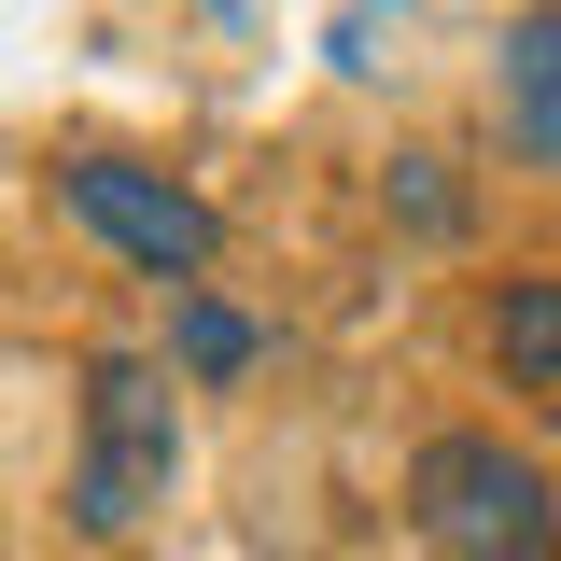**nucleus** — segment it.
Here are the masks:
<instances>
[{"label":"nucleus","mask_w":561,"mask_h":561,"mask_svg":"<svg viewBox=\"0 0 561 561\" xmlns=\"http://www.w3.org/2000/svg\"><path fill=\"white\" fill-rule=\"evenodd\" d=\"M183 478V379L154 351H113L84 379V435H70V519L84 534H140Z\"/></svg>","instance_id":"f257e3e1"},{"label":"nucleus","mask_w":561,"mask_h":561,"mask_svg":"<svg viewBox=\"0 0 561 561\" xmlns=\"http://www.w3.org/2000/svg\"><path fill=\"white\" fill-rule=\"evenodd\" d=\"M421 534L449 561H548L561 519H548V478L519 463V449H491V435H435L421 449Z\"/></svg>","instance_id":"f03ea898"},{"label":"nucleus","mask_w":561,"mask_h":561,"mask_svg":"<svg viewBox=\"0 0 561 561\" xmlns=\"http://www.w3.org/2000/svg\"><path fill=\"white\" fill-rule=\"evenodd\" d=\"M57 197L84 210V225L127 253V267H154V280H197V267H210V239H225V225H210V197L154 183V169H127V154H84Z\"/></svg>","instance_id":"7ed1b4c3"},{"label":"nucleus","mask_w":561,"mask_h":561,"mask_svg":"<svg viewBox=\"0 0 561 561\" xmlns=\"http://www.w3.org/2000/svg\"><path fill=\"white\" fill-rule=\"evenodd\" d=\"M505 140L561 169V0H534L519 28H505Z\"/></svg>","instance_id":"20e7f679"},{"label":"nucleus","mask_w":561,"mask_h":561,"mask_svg":"<svg viewBox=\"0 0 561 561\" xmlns=\"http://www.w3.org/2000/svg\"><path fill=\"white\" fill-rule=\"evenodd\" d=\"M505 379H534V393H561V280H505Z\"/></svg>","instance_id":"39448f33"},{"label":"nucleus","mask_w":561,"mask_h":561,"mask_svg":"<svg viewBox=\"0 0 561 561\" xmlns=\"http://www.w3.org/2000/svg\"><path fill=\"white\" fill-rule=\"evenodd\" d=\"M183 365H210V379H225V365H253V323H239V309H183Z\"/></svg>","instance_id":"423d86ee"}]
</instances>
